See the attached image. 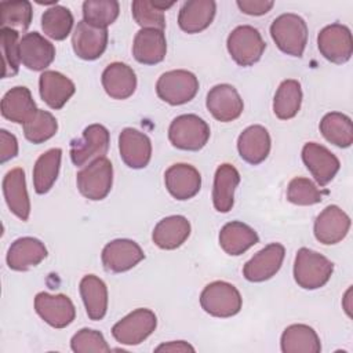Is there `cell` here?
Here are the masks:
<instances>
[{
  "label": "cell",
  "instance_id": "obj_18",
  "mask_svg": "<svg viewBox=\"0 0 353 353\" xmlns=\"http://www.w3.org/2000/svg\"><path fill=\"white\" fill-rule=\"evenodd\" d=\"M120 157L130 168H145L152 157V142L149 137L135 128L127 127L119 135Z\"/></svg>",
  "mask_w": 353,
  "mask_h": 353
},
{
  "label": "cell",
  "instance_id": "obj_43",
  "mask_svg": "<svg viewBox=\"0 0 353 353\" xmlns=\"http://www.w3.org/2000/svg\"><path fill=\"white\" fill-rule=\"evenodd\" d=\"M324 193L310 179L296 176L288 183L287 200L296 205H313L323 200Z\"/></svg>",
  "mask_w": 353,
  "mask_h": 353
},
{
  "label": "cell",
  "instance_id": "obj_19",
  "mask_svg": "<svg viewBox=\"0 0 353 353\" xmlns=\"http://www.w3.org/2000/svg\"><path fill=\"white\" fill-rule=\"evenodd\" d=\"M164 183L174 199L189 200L199 193L201 188V175L193 165L178 163L167 168Z\"/></svg>",
  "mask_w": 353,
  "mask_h": 353
},
{
  "label": "cell",
  "instance_id": "obj_35",
  "mask_svg": "<svg viewBox=\"0 0 353 353\" xmlns=\"http://www.w3.org/2000/svg\"><path fill=\"white\" fill-rule=\"evenodd\" d=\"M302 103L301 83L294 79H288L280 83L274 99L273 112L280 120H290L296 116Z\"/></svg>",
  "mask_w": 353,
  "mask_h": 353
},
{
  "label": "cell",
  "instance_id": "obj_34",
  "mask_svg": "<svg viewBox=\"0 0 353 353\" xmlns=\"http://www.w3.org/2000/svg\"><path fill=\"white\" fill-rule=\"evenodd\" d=\"M62 150L59 148H52L36 160L33 167V186L36 193H47L55 183L61 167Z\"/></svg>",
  "mask_w": 353,
  "mask_h": 353
},
{
  "label": "cell",
  "instance_id": "obj_30",
  "mask_svg": "<svg viewBox=\"0 0 353 353\" xmlns=\"http://www.w3.org/2000/svg\"><path fill=\"white\" fill-rule=\"evenodd\" d=\"M36 112V103L29 88L26 87H14L7 91L1 99V114L4 119L12 123L25 124Z\"/></svg>",
  "mask_w": 353,
  "mask_h": 353
},
{
  "label": "cell",
  "instance_id": "obj_32",
  "mask_svg": "<svg viewBox=\"0 0 353 353\" xmlns=\"http://www.w3.org/2000/svg\"><path fill=\"white\" fill-rule=\"evenodd\" d=\"M80 295L87 316L94 320H102L108 310V287L95 274H87L80 280Z\"/></svg>",
  "mask_w": 353,
  "mask_h": 353
},
{
  "label": "cell",
  "instance_id": "obj_23",
  "mask_svg": "<svg viewBox=\"0 0 353 353\" xmlns=\"http://www.w3.org/2000/svg\"><path fill=\"white\" fill-rule=\"evenodd\" d=\"M41 99L51 109H62L76 91L74 83L65 74L55 70H44L39 79Z\"/></svg>",
  "mask_w": 353,
  "mask_h": 353
},
{
  "label": "cell",
  "instance_id": "obj_46",
  "mask_svg": "<svg viewBox=\"0 0 353 353\" xmlns=\"http://www.w3.org/2000/svg\"><path fill=\"white\" fill-rule=\"evenodd\" d=\"M237 7L247 15H263L272 10L274 1L272 0H237Z\"/></svg>",
  "mask_w": 353,
  "mask_h": 353
},
{
  "label": "cell",
  "instance_id": "obj_22",
  "mask_svg": "<svg viewBox=\"0 0 353 353\" xmlns=\"http://www.w3.org/2000/svg\"><path fill=\"white\" fill-rule=\"evenodd\" d=\"M270 135L263 125L254 124L247 127L237 139L240 157L248 164L256 165L266 160L270 152Z\"/></svg>",
  "mask_w": 353,
  "mask_h": 353
},
{
  "label": "cell",
  "instance_id": "obj_45",
  "mask_svg": "<svg viewBox=\"0 0 353 353\" xmlns=\"http://www.w3.org/2000/svg\"><path fill=\"white\" fill-rule=\"evenodd\" d=\"M18 154V141L7 130H0V163H6Z\"/></svg>",
  "mask_w": 353,
  "mask_h": 353
},
{
  "label": "cell",
  "instance_id": "obj_27",
  "mask_svg": "<svg viewBox=\"0 0 353 353\" xmlns=\"http://www.w3.org/2000/svg\"><path fill=\"white\" fill-rule=\"evenodd\" d=\"M215 11L214 0L185 1L178 14V25L186 33H199L211 25Z\"/></svg>",
  "mask_w": 353,
  "mask_h": 353
},
{
  "label": "cell",
  "instance_id": "obj_47",
  "mask_svg": "<svg viewBox=\"0 0 353 353\" xmlns=\"http://www.w3.org/2000/svg\"><path fill=\"white\" fill-rule=\"evenodd\" d=\"M156 352H194V347L185 341H172L168 343H161L156 349Z\"/></svg>",
  "mask_w": 353,
  "mask_h": 353
},
{
  "label": "cell",
  "instance_id": "obj_33",
  "mask_svg": "<svg viewBox=\"0 0 353 353\" xmlns=\"http://www.w3.org/2000/svg\"><path fill=\"white\" fill-rule=\"evenodd\" d=\"M283 353H320L321 343L317 332L306 324H291L281 334Z\"/></svg>",
  "mask_w": 353,
  "mask_h": 353
},
{
  "label": "cell",
  "instance_id": "obj_15",
  "mask_svg": "<svg viewBox=\"0 0 353 353\" xmlns=\"http://www.w3.org/2000/svg\"><path fill=\"white\" fill-rule=\"evenodd\" d=\"M302 160L320 186L330 183L341 167L338 157L325 146L316 142L305 143L302 148Z\"/></svg>",
  "mask_w": 353,
  "mask_h": 353
},
{
  "label": "cell",
  "instance_id": "obj_5",
  "mask_svg": "<svg viewBox=\"0 0 353 353\" xmlns=\"http://www.w3.org/2000/svg\"><path fill=\"white\" fill-rule=\"evenodd\" d=\"M226 47L237 65L251 66L261 59L266 43L258 29L251 25H241L229 33Z\"/></svg>",
  "mask_w": 353,
  "mask_h": 353
},
{
  "label": "cell",
  "instance_id": "obj_38",
  "mask_svg": "<svg viewBox=\"0 0 353 353\" xmlns=\"http://www.w3.org/2000/svg\"><path fill=\"white\" fill-rule=\"evenodd\" d=\"M73 26V15L63 6H52L41 15V29L52 40H65Z\"/></svg>",
  "mask_w": 353,
  "mask_h": 353
},
{
  "label": "cell",
  "instance_id": "obj_14",
  "mask_svg": "<svg viewBox=\"0 0 353 353\" xmlns=\"http://www.w3.org/2000/svg\"><path fill=\"white\" fill-rule=\"evenodd\" d=\"M205 105L212 117L222 123L236 120L237 117H240L244 109L240 94L230 84L214 85L207 94Z\"/></svg>",
  "mask_w": 353,
  "mask_h": 353
},
{
  "label": "cell",
  "instance_id": "obj_9",
  "mask_svg": "<svg viewBox=\"0 0 353 353\" xmlns=\"http://www.w3.org/2000/svg\"><path fill=\"white\" fill-rule=\"evenodd\" d=\"M157 327V317L150 309L139 307L124 316L112 328L113 338L121 345H139Z\"/></svg>",
  "mask_w": 353,
  "mask_h": 353
},
{
  "label": "cell",
  "instance_id": "obj_2",
  "mask_svg": "<svg viewBox=\"0 0 353 353\" xmlns=\"http://www.w3.org/2000/svg\"><path fill=\"white\" fill-rule=\"evenodd\" d=\"M270 36L280 51L299 58L307 43V25L296 14H281L272 22Z\"/></svg>",
  "mask_w": 353,
  "mask_h": 353
},
{
  "label": "cell",
  "instance_id": "obj_41",
  "mask_svg": "<svg viewBox=\"0 0 353 353\" xmlns=\"http://www.w3.org/2000/svg\"><path fill=\"white\" fill-rule=\"evenodd\" d=\"M57 119L47 110L37 109L30 120L23 124V135L32 143H43L57 134Z\"/></svg>",
  "mask_w": 353,
  "mask_h": 353
},
{
  "label": "cell",
  "instance_id": "obj_11",
  "mask_svg": "<svg viewBox=\"0 0 353 353\" xmlns=\"http://www.w3.org/2000/svg\"><path fill=\"white\" fill-rule=\"evenodd\" d=\"M145 258L138 243L130 239H116L102 250V265L108 272L123 273L132 269Z\"/></svg>",
  "mask_w": 353,
  "mask_h": 353
},
{
  "label": "cell",
  "instance_id": "obj_42",
  "mask_svg": "<svg viewBox=\"0 0 353 353\" xmlns=\"http://www.w3.org/2000/svg\"><path fill=\"white\" fill-rule=\"evenodd\" d=\"M19 32L8 28L0 29V47L3 58V79L12 77L19 70Z\"/></svg>",
  "mask_w": 353,
  "mask_h": 353
},
{
  "label": "cell",
  "instance_id": "obj_4",
  "mask_svg": "<svg viewBox=\"0 0 353 353\" xmlns=\"http://www.w3.org/2000/svg\"><path fill=\"white\" fill-rule=\"evenodd\" d=\"M200 305L205 313L226 319L240 312L243 299L233 284L218 280L204 287L200 294Z\"/></svg>",
  "mask_w": 353,
  "mask_h": 353
},
{
  "label": "cell",
  "instance_id": "obj_7",
  "mask_svg": "<svg viewBox=\"0 0 353 353\" xmlns=\"http://www.w3.org/2000/svg\"><path fill=\"white\" fill-rule=\"evenodd\" d=\"M79 192L88 200L105 199L113 183V167L110 160L99 157L85 165L76 176Z\"/></svg>",
  "mask_w": 353,
  "mask_h": 353
},
{
  "label": "cell",
  "instance_id": "obj_8",
  "mask_svg": "<svg viewBox=\"0 0 353 353\" xmlns=\"http://www.w3.org/2000/svg\"><path fill=\"white\" fill-rule=\"evenodd\" d=\"M110 135L102 124H91L84 128L80 138L70 142V159L76 167H83L88 161L105 157L109 149Z\"/></svg>",
  "mask_w": 353,
  "mask_h": 353
},
{
  "label": "cell",
  "instance_id": "obj_25",
  "mask_svg": "<svg viewBox=\"0 0 353 353\" xmlns=\"http://www.w3.org/2000/svg\"><path fill=\"white\" fill-rule=\"evenodd\" d=\"M105 92L113 99H127L137 88V76L131 66L123 62H113L102 72Z\"/></svg>",
  "mask_w": 353,
  "mask_h": 353
},
{
  "label": "cell",
  "instance_id": "obj_16",
  "mask_svg": "<svg viewBox=\"0 0 353 353\" xmlns=\"http://www.w3.org/2000/svg\"><path fill=\"white\" fill-rule=\"evenodd\" d=\"M108 39V29L90 25L83 19L76 25L73 30L72 47L79 58L94 61L105 52Z\"/></svg>",
  "mask_w": 353,
  "mask_h": 353
},
{
  "label": "cell",
  "instance_id": "obj_28",
  "mask_svg": "<svg viewBox=\"0 0 353 353\" xmlns=\"http://www.w3.org/2000/svg\"><path fill=\"white\" fill-rule=\"evenodd\" d=\"M189 234V221L182 215H171L157 222L152 233V240L161 250H175L188 240Z\"/></svg>",
  "mask_w": 353,
  "mask_h": 353
},
{
  "label": "cell",
  "instance_id": "obj_26",
  "mask_svg": "<svg viewBox=\"0 0 353 353\" xmlns=\"http://www.w3.org/2000/svg\"><path fill=\"white\" fill-rule=\"evenodd\" d=\"M167 52V40L163 30L141 29L132 43L134 58L143 65H156L161 62Z\"/></svg>",
  "mask_w": 353,
  "mask_h": 353
},
{
  "label": "cell",
  "instance_id": "obj_37",
  "mask_svg": "<svg viewBox=\"0 0 353 353\" xmlns=\"http://www.w3.org/2000/svg\"><path fill=\"white\" fill-rule=\"evenodd\" d=\"M175 3L154 1V0H135L131 4L132 17L142 29H159L164 30L165 17L164 11L172 7Z\"/></svg>",
  "mask_w": 353,
  "mask_h": 353
},
{
  "label": "cell",
  "instance_id": "obj_24",
  "mask_svg": "<svg viewBox=\"0 0 353 353\" xmlns=\"http://www.w3.org/2000/svg\"><path fill=\"white\" fill-rule=\"evenodd\" d=\"M3 194L10 211L21 221H28L30 214V200L26 189L25 171L12 168L3 179Z\"/></svg>",
  "mask_w": 353,
  "mask_h": 353
},
{
  "label": "cell",
  "instance_id": "obj_12",
  "mask_svg": "<svg viewBox=\"0 0 353 353\" xmlns=\"http://www.w3.org/2000/svg\"><path fill=\"white\" fill-rule=\"evenodd\" d=\"M285 248L280 243H270L259 250L243 268V274L248 281L262 283L272 279L281 268Z\"/></svg>",
  "mask_w": 353,
  "mask_h": 353
},
{
  "label": "cell",
  "instance_id": "obj_39",
  "mask_svg": "<svg viewBox=\"0 0 353 353\" xmlns=\"http://www.w3.org/2000/svg\"><path fill=\"white\" fill-rule=\"evenodd\" d=\"M32 4L26 0L1 1L0 3V25L1 28L25 32L32 22Z\"/></svg>",
  "mask_w": 353,
  "mask_h": 353
},
{
  "label": "cell",
  "instance_id": "obj_31",
  "mask_svg": "<svg viewBox=\"0 0 353 353\" xmlns=\"http://www.w3.org/2000/svg\"><path fill=\"white\" fill-rule=\"evenodd\" d=\"M259 241L256 232L240 221L228 222L219 232L221 248L233 256L241 255Z\"/></svg>",
  "mask_w": 353,
  "mask_h": 353
},
{
  "label": "cell",
  "instance_id": "obj_21",
  "mask_svg": "<svg viewBox=\"0 0 353 353\" xmlns=\"http://www.w3.org/2000/svg\"><path fill=\"white\" fill-rule=\"evenodd\" d=\"M47 258V248L36 237H21L11 243L7 252V265L17 272H25L37 266Z\"/></svg>",
  "mask_w": 353,
  "mask_h": 353
},
{
  "label": "cell",
  "instance_id": "obj_29",
  "mask_svg": "<svg viewBox=\"0 0 353 353\" xmlns=\"http://www.w3.org/2000/svg\"><path fill=\"white\" fill-rule=\"evenodd\" d=\"M240 183V174L232 164H221L214 176L212 203L218 212H229L234 204V190Z\"/></svg>",
  "mask_w": 353,
  "mask_h": 353
},
{
  "label": "cell",
  "instance_id": "obj_10",
  "mask_svg": "<svg viewBox=\"0 0 353 353\" xmlns=\"http://www.w3.org/2000/svg\"><path fill=\"white\" fill-rule=\"evenodd\" d=\"M317 47L327 61L338 65L345 63L353 54L352 32L342 23H331L320 30Z\"/></svg>",
  "mask_w": 353,
  "mask_h": 353
},
{
  "label": "cell",
  "instance_id": "obj_1",
  "mask_svg": "<svg viewBox=\"0 0 353 353\" xmlns=\"http://www.w3.org/2000/svg\"><path fill=\"white\" fill-rule=\"evenodd\" d=\"M334 272V263L309 248H299L294 262V279L305 290H317L328 283Z\"/></svg>",
  "mask_w": 353,
  "mask_h": 353
},
{
  "label": "cell",
  "instance_id": "obj_36",
  "mask_svg": "<svg viewBox=\"0 0 353 353\" xmlns=\"http://www.w3.org/2000/svg\"><path fill=\"white\" fill-rule=\"evenodd\" d=\"M323 137L338 148H349L353 142V124L349 116L339 112L324 114L320 121Z\"/></svg>",
  "mask_w": 353,
  "mask_h": 353
},
{
  "label": "cell",
  "instance_id": "obj_6",
  "mask_svg": "<svg viewBox=\"0 0 353 353\" xmlns=\"http://www.w3.org/2000/svg\"><path fill=\"white\" fill-rule=\"evenodd\" d=\"M199 91L197 77L183 69L170 70L163 73L156 83L159 98L172 106L183 105L192 101Z\"/></svg>",
  "mask_w": 353,
  "mask_h": 353
},
{
  "label": "cell",
  "instance_id": "obj_44",
  "mask_svg": "<svg viewBox=\"0 0 353 353\" xmlns=\"http://www.w3.org/2000/svg\"><path fill=\"white\" fill-rule=\"evenodd\" d=\"M70 347L74 353L110 352V346L105 341L103 335L99 331L90 330V328H81L80 331H77L72 336Z\"/></svg>",
  "mask_w": 353,
  "mask_h": 353
},
{
  "label": "cell",
  "instance_id": "obj_13",
  "mask_svg": "<svg viewBox=\"0 0 353 353\" xmlns=\"http://www.w3.org/2000/svg\"><path fill=\"white\" fill-rule=\"evenodd\" d=\"M36 313L51 327L65 328L76 317V309L69 296L39 292L34 298Z\"/></svg>",
  "mask_w": 353,
  "mask_h": 353
},
{
  "label": "cell",
  "instance_id": "obj_20",
  "mask_svg": "<svg viewBox=\"0 0 353 353\" xmlns=\"http://www.w3.org/2000/svg\"><path fill=\"white\" fill-rule=\"evenodd\" d=\"M19 58L23 66L39 72L48 68L55 58V47L37 32H30L19 40Z\"/></svg>",
  "mask_w": 353,
  "mask_h": 353
},
{
  "label": "cell",
  "instance_id": "obj_17",
  "mask_svg": "<svg viewBox=\"0 0 353 353\" xmlns=\"http://www.w3.org/2000/svg\"><path fill=\"white\" fill-rule=\"evenodd\" d=\"M350 229V218L349 215L332 204L325 207L314 221V237L325 245L336 244L342 241Z\"/></svg>",
  "mask_w": 353,
  "mask_h": 353
},
{
  "label": "cell",
  "instance_id": "obj_40",
  "mask_svg": "<svg viewBox=\"0 0 353 353\" xmlns=\"http://www.w3.org/2000/svg\"><path fill=\"white\" fill-rule=\"evenodd\" d=\"M119 1L116 0H85L83 3V17L90 25L108 28L119 17Z\"/></svg>",
  "mask_w": 353,
  "mask_h": 353
},
{
  "label": "cell",
  "instance_id": "obj_3",
  "mask_svg": "<svg viewBox=\"0 0 353 353\" xmlns=\"http://www.w3.org/2000/svg\"><path fill=\"white\" fill-rule=\"evenodd\" d=\"M168 139L176 149L197 152L208 142L210 127L197 114H181L171 121Z\"/></svg>",
  "mask_w": 353,
  "mask_h": 353
}]
</instances>
